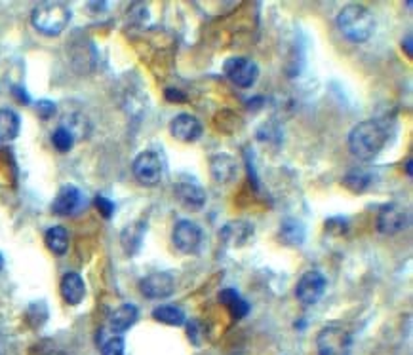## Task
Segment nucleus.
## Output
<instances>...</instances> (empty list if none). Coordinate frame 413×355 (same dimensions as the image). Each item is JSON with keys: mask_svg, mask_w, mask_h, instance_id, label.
Returning a JSON list of instances; mask_svg holds the SVG:
<instances>
[{"mask_svg": "<svg viewBox=\"0 0 413 355\" xmlns=\"http://www.w3.org/2000/svg\"><path fill=\"white\" fill-rule=\"evenodd\" d=\"M387 144V131L375 120H366L354 126L349 133V150L354 158L371 161L377 158Z\"/></svg>", "mask_w": 413, "mask_h": 355, "instance_id": "f257e3e1", "label": "nucleus"}, {"mask_svg": "<svg viewBox=\"0 0 413 355\" xmlns=\"http://www.w3.org/2000/svg\"><path fill=\"white\" fill-rule=\"evenodd\" d=\"M337 29L354 44L368 42L375 31V17L362 4H349L337 14Z\"/></svg>", "mask_w": 413, "mask_h": 355, "instance_id": "f03ea898", "label": "nucleus"}, {"mask_svg": "<svg viewBox=\"0 0 413 355\" xmlns=\"http://www.w3.org/2000/svg\"><path fill=\"white\" fill-rule=\"evenodd\" d=\"M71 21V10L63 2H42L31 14V23L38 33L58 36L65 31Z\"/></svg>", "mask_w": 413, "mask_h": 355, "instance_id": "7ed1b4c3", "label": "nucleus"}, {"mask_svg": "<svg viewBox=\"0 0 413 355\" xmlns=\"http://www.w3.org/2000/svg\"><path fill=\"white\" fill-rule=\"evenodd\" d=\"M353 334L343 325H327L316 334L318 355H351Z\"/></svg>", "mask_w": 413, "mask_h": 355, "instance_id": "20e7f679", "label": "nucleus"}, {"mask_svg": "<svg viewBox=\"0 0 413 355\" xmlns=\"http://www.w3.org/2000/svg\"><path fill=\"white\" fill-rule=\"evenodd\" d=\"M223 70L225 77L240 90L253 88L259 78V67L255 65V61L248 60V57H231V60H227Z\"/></svg>", "mask_w": 413, "mask_h": 355, "instance_id": "39448f33", "label": "nucleus"}, {"mask_svg": "<svg viewBox=\"0 0 413 355\" xmlns=\"http://www.w3.org/2000/svg\"><path fill=\"white\" fill-rule=\"evenodd\" d=\"M173 246L177 247V251L185 254H195L200 251L202 241H204V232L192 220H177L172 232Z\"/></svg>", "mask_w": 413, "mask_h": 355, "instance_id": "423d86ee", "label": "nucleus"}, {"mask_svg": "<svg viewBox=\"0 0 413 355\" xmlns=\"http://www.w3.org/2000/svg\"><path fill=\"white\" fill-rule=\"evenodd\" d=\"M134 177L138 179L143 186H156L162 181V161L160 156L153 150H145L136 156V160L132 163Z\"/></svg>", "mask_w": 413, "mask_h": 355, "instance_id": "0eeeda50", "label": "nucleus"}, {"mask_svg": "<svg viewBox=\"0 0 413 355\" xmlns=\"http://www.w3.org/2000/svg\"><path fill=\"white\" fill-rule=\"evenodd\" d=\"M326 276L322 272H305L295 285V296L303 306H314L326 293Z\"/></svg>", "mask_w": 413, "mask_h": 355, "instance_id": "6e6552de", "label": "nucleus"}, {"mask_svg": "<svg viewBox=\"0 0 413 355\" xmlns=\"http://www.w3.org/2000/svg\"><path fill=\"white\" fill-rule=\"evenodd\" d=\"M410 222V211L400 203H387L379 209L377 215V230L385 236L400 234Z\"/></svg>", "mask_w": 413, "mask_h": 355, "instance_id": "1a4fd4ad", "label": "nucleus"}, {"mask_svg": "<svg viewBox=\"0 0 413 355\" xmlns=\"http://www.w3.org/2000/svg\"><path fill=\"white\" fill-rule=\"evenodd\" d=\"M175 289V281L170 274L166 272H158V274H151L139 281V291L141 295L149 298V300H160L170 296Z\"/></svg>", "mask_w": 413, "mask_h": 355, "instance_id": "9d476101", "label": "nucleus"}, {"mask_svg": "<svg viewBox=\"0 0 413 355\" xmlns=\"http://www.w3.org/2000/svg\"><path fill=\"white\" fill-rule=\"evenodd\" d=\"M255 236V228L248 220H231L219 230V239L229 247H244Z\"/></svg>", "mask_w": 413, "mask_h": 355, "instance_id": "9b49d317", "label": "nucleus"}, {"mask_svg": "<svg viewBox=\"0 0 413 355\" xmlns=\"http://www.w3.org/2000/svg\"><path fill=\"white\" fill-rule=\"evenodd\" d=\"M202 131H204L202 122L197 116L187 114V112L185 114H177L172 120V124H170V133L177 141H181V143H195V141H198L202 137Z\"/></svg>", "mask_w": 413, "mask_h": 355, "instance_id": "f8f14e48", "label": "nucleus"}, {"mask_svg": "<svg viewBox=\"0 0 413 355\" xmlns=\"http://www.w3.org/2000/svg\"><path fill=\"white\" fill-rule=\"evenodd\" d=\"M210 173H212V179L216 183L227 185V183H233L236 175H238V163H236V160L231 154H214L210 158Z\"/></svg>", "mask_w": 413, "mask_h": 355, "instance_id": "ddd939ff", "label": "nucleus"}, {"mask_svg": "<svg viewBox=\"0 0 413 355\" xmlns=\"http://www.w3.org/2000/svg\"><path fill=\"white\" fill-rule=\"evenodd\" d=\"M82 205V192L77 186L65 185L61 186V190L55 196L52 203V211L60 217H69L73 213H77Z\"/></svg>", "mask_w": 413, "mask_h": 355, "instance_id": "4468645a", "label": "nucleus"}, {"mask_svg": "<svg viewBox=\"0 0 413 355\" xmlns=\"http://www.w3.org/2000/svg\"><path fill=\"white\" fill-rule=\"evenodd\" d=\"M175 196L179 200L181 205H185L190 211H198L206 205V190L197 183L190 181H181L175 185Z\"/></svg>", "mask_w": 413, "mask_h": 355, "instance_id": "2eb2a0df", "label": "nucleus"}, {"mask_svg": "<svg viewBox=\"0 0 413 355\" xmlns=\"http://www.w3.org/2000/svg\"><path fill=\"white\" fill-rule=\"evenodd\" d=\"M61 296L69 306H78L84 300L86 285H84V279L80 278L77 272H69V274L63 276V279H61Z\"/></svg>", "mask_w": 413, "mask_h": 355, "instance_id": "dca6fc26", "label": "nucleus"}, {"mask_svg": "<svg viewBox=\"0 0 413 355\" xmlns=\"http://www.w3.org/2000/svg\"><path fill=\"white\" fill-rule=\"evenodd\" d=\"M139 312L134 304H122L121 308H116L109 317V327L112 332H126L132 329L136 321H138Z\"/></svg>", "mask_w": 413, "mask_h": 355, "instance_id": "f3484780", "label": "nucleus"}, {"mask_svg": "<svg viewBox=\"0 0 413 355\" xmlns=\"http://www.w3.org/2000/svg\"><path fill=\"white\" fill-rule=\"evenodd\" d=\"M280 241L288 247H301L305 244V226L301 220L286 219L278 230Z\"/></svg>", "mask_w": 413, "mask_h": 355, "instance_id": "a211bd4d", "label": "nucleus"}, {"mask_svg": "<svg viewBox=\"0 0 413 355\" xmlns=\"http://www.w3.org/2000/svg\"><path fill=\"white\" fill-rule=\"evenodd\" d=\"M145 228L147 224L143 220H138V222H132L126 228L122 230V246H124V251L128 254H136L141 249V244H143V237H145Z\"/></svg>", "mask_w": 413, "mask_h": 355, "instance_id": "6ab92c4d", "label": "nucleus"}, {"mask_svg": "<svg viewBox=\"0 0 413 355\" xmlns=\"http://www.w3.org/2000/svg\"><path fill=\"white\" fill-rule=\"evenodd\" d=\"M21 120L18 112L12 109H0V143L14 141L19 135Z\"/></svg>", "mask_w": 413, "mask_h": 355, "instance_id": "aec40b11", "label": "nucleus"}, {"mask_svg": "<svg viewBox=\"0 0 413 355\" xmlns=\"http://www.w3.org/2000/svg\"><path fill=\"white\" fill-rule=\"evenodd\" d=\"M153 319L164 325H170V327H183L187 323V315L181 310L179 306L166 304L158 306L153 310Z\"/></svg>", "mask_w": 413, "mask_h": 355, "instance_id": "412c9836", "label": "nucleus"}, {"mask_svg": "<svg viewBox=\"0 0 413 355\" xmlns=\"http://www.w3.org/2000/svg\"><path fill=\"white\" fill-rule=\"evenodd\" d=\"M343 185L349 190H353L354 194H362V192H366L373 185V175H371L370 171L353 170L343 177Z\"/></svg>", "mask_w": 413, "mask_h": 355, "instance_id": "4be33fe9", "label": "nucleus"}, {"mask_svg": "<svg viewBox=\"0 0 413 355\" xmlns=\"http://www.w3.org/2000/svg\"><path fill=\"white\" fill-rule=\"evenodd\" d=\"M46 246L53 254H65L69 249V232L63 226H53L46 232Z\"/></svg>", "mask_w": 413, "mask_h": 355, "instance_id": "5701e85b", "label": "nucleus"}, {"mask_svg": "<svg viewBox=\"0 0 413 355\" xmlns=\"http://www.w3.org/2000/svg\"><path fill=\"white\" fill-rule=\"evenodd\" d=\"M63 127L69 129L75 139H82L90 133V122H88L82 114H71L67 118L63 120Z\"/></svg>", "mask_w": 413, "mask_h": 355, "instance_id": "b1692460", "label": "nucleus"}, {"mask_svg": "<svg viewBox=\"0 0 413 355\" xmlns=\"http://www.w3.org/2000/svg\"><path fill=\"white\" fill-rule=\"evenodd\" d=\"M75 137L71 133L69 129H65L63 126H60L55 131L52 133V144L55 146V150H60V153H69L71 148L75 146Z\"/></svg>", "mask_w": 413, "mask_h": 355, "instance_id": "393cba45", "label": "nucleus"}, {"mask_svg": "<svg viewBox=\"0 0 413 355\" xmlns=\"http://www.w3.org/2000/svg\"><path fill=\"white\" fill-rule=\"evenodd\" d=\"M227 308H229V312H231V317L236 319V321H238V319H244V317L250 313V304H248L242 296H238L236 300H233Z\"/></svg>", "mask_w": 413, "mask_h": 355, "instance_id": "a878e982", "label": "nucleus"}, {"mask_svg": "<svg viewBox=\"0 0 413 355\" xmlns=\"http://www.w3.org/2000/svg\"><path fill=\"white\" fill-rule=\"evenodd\" d=\"M124 350H126L124 339L114 337V339L105 342L103 347H101V355H124Z\"/></svg>", "mask_w": 413, "mask_h": 355, "instance_id": "bb28decb", "label": "nucleus"}, {"mask_svg": "<svg viewBox=\"0 0 413 355\" xmlns=\"http://www.w3.org/2000/svg\"><path fill=\"white\" fill-rule=\"evenodd\" d=\"M36 114L42 120L52 118L53 114H55V103L48 101V99H40V101L36 103Z\"/></svg>", "mask_w": 413, "mask_h": 355, "instance_id": "cd10ccee", "label": "nucleus"}, {"mask_svg": "<svg viewBox=\"0 0 413 355\" xmlns=\"http://www.w3.org/2000/svg\"><path fill=\"white\" fill-rule=\"evenodd\" d=\"M95 207H97V211L101 213L105 219H111L112 213H114V203L111 200H107L105 196H97L95 198Z\"/></svg>", "mask_w": 413, "mask_h": 355, "instance_id": "c85d7f7f", "label": "nucleus"}, {"mask_svg": "<svg viewBox=\"0 0 413 355\" xmlns=\"http://www.w3.org/2000/svg\"><path fill=\"white\" fill-rule=\"evenodd\" d=\"M164 97L168 99L170 103H185L187 101V95L181 92V90H175V88H168L166 92H164Z\"/></svg>", "mask_w": 413, "mask_h": 355, "instance_id": "c756f323", "label": "nucleus"}, {"mask_svg": "<svg viewBox=\"0 0 413 355\" xmlns=\"http://www.w3.org/2000/svg\"><path fill=\"white\" fill-rule=\"evenodd\" d=\"M238 296H240V295H238V293H236L234 289H223V291L219 293V302H221V304H225V306H229L231 302H233V300H236Z\"/></svg>", "mask_w": 413, "mask_h": 355, "instance_id": "7c9ffc66", "label": "nucleus"}, {"mask_svg": "<svg viewBox=\"0 0 413 355\" xmlns=\"http://www.w3.org/2000/svg\"><path fill=\"white\" fill-rule=\"evenodd\" d=\"M12 92H14V95H16V99H19V103L27 105V103L31 101V99H29V95H27V92L23 90V88H19V86H14V90H12Z\"/></svg>", "mask_w": 413, "mask_h": 355, "instance_id": "2f4dec72", "label": "nucleus"}, {"mask_svg": "<svg viewBox=\"0 0 413 355\" xmlns=\"http://www.w3.org/2000/svg\"><path fill=\"white\" fill-rule=\"evenodd\" d=\"M412 40H413L412 33H408V34H405V40L402 42V50L405 51V55H408V57H412V55H413V50H412L413 42H412Z\"/></svg>", "mask_w": 413, "mask_h": 355, "instance_id": "473e14b6", "label": "nucleus"}, {"mask_svg": "<svg viewBox=\"0 0 413 355\" xmlns=\"http://www.w3.org/2000/svg\"><path fill=\"white\" fill-rule=\"evenodd\" d=\"M405 173L412 177V158H408V161H405Z\"/></svg>", "mask_w": 413, "mask_h": 355, "instance_id": "72a5a7b5", "label": "nucleus"}, {"mask_svg": "<svg viewBox=\"0 0 413 355\" xmlns=\"http://www.w3.org/2000/svg\"><path fill=\"white\" fill-rule=\"evenodd\" d=\"M2 266H4V257L0 254V270H2Z\"/></svg>", "mask_w": 413, "mask_h": 355, "instance_id": "f704fd0d", "label": "nucleus"}, {"mask_svg": "<svg viewBox=\"0 0 413 355\" xmlns=\"http://www.w3.org/2000/svg\"><path fill=\"white\" fill-rule=\"evenodd\" d=\"M48 355H63V354H60V352H53V354H48Z\"/></svg>", "mask_w": 413, "mask_h": 355, "instance_id": "c9c22d12", "label": "nucleus"}]
</instances>
